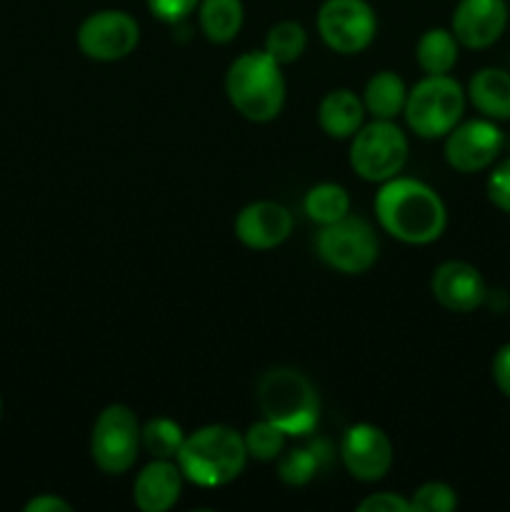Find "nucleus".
<instances>
[{
	"label": "nucleus",
	"instance_id": "obj_1",
	"mask_svg": "<svg viewBox=\"0 0 510 512\" xmlns=\"http://www.w3.org/2000/svg\"><path fill=\"white\" fill-rule=\"evenodd\" d=\"M373 205L380 228L405 245H430L448 228L443 198L423 180L395 175L380 183Z\"/></svg>",
	"mask_w": 510,
	"mask_h": 512
},
{
	"label": "nucleus",
	"instance_id": "obj_2",
	"mask_svg": "<svg viewBox=\"0 0 510 512\" xmlns=\"http://www.w3.org/2000/svg\"><path fill=\"white\" fill-rule=\"evenodd\" d=\"M248 458L243 433L230 425L213 423L185 435L175 463L188 483L198 488H223L243 473Z\"/></svg>",
	"mask_w": 510,
	"mask_h": 512
},
{
	"label": "nucleus",
	"instance_id": "obj_3",
	"mask_svg": "<svg viewBox=\"0 0 510 512\" xmlns=\"http://www.w3.org/2000/svg\"><path fill=\"white\" fill-rule=\"evenodd\" d=\"M225 95L245 120L270 123L283 113L285 105L283 65L265 50L238 55L225 73Z\"/></svg>",
	"mask_w": 510,
	"mask_h": 512
},
{
	"label": "nucleus",
	"instance_id": "obj_4",
	"mask_svg": "<svg viewBox=\"0 0 510 512\" xmlns=\"http://www.w3.org/2000/svg\"><path fill=\"white\" fill-rule=\"evenodd\" d=\"M258 405L265 420L285 435L313 433L320 418V400L313 383L295 368H270L258 380Z\"/></svg>",
	"mask_w": 510,
	"mask_h": 512
},
{
	"label": "nucleus",
	"instance_id": "obj_5",
	"mask_svg": "<svg viewBox=\"0 0 510 512\" xmlns=\"http://www.w3.org/2000/svg\"><path fill=\"white\" fill-rule=\"evenodd\" d=\"M465 95L463 85L450 75H425L408 90L405 100V123L418 138H445L463 120Z\"/></svg>",
	"mask_w": 510,
	"mask_h": 512
},
{
	"label": "nucleus",
	"instance_id": "obj_6",
	"mask_svg": "<svg viewBox=\"0 0 510 512\" xmlns=\"http://www.w3.org/2000/svg\"><path fill=\"white\" fill-rule=\"evenodd\" d=\"M408 135L395 120H373L350 138V168L368 183H385L408 163Z\"/></svg>",
	"mask_w": 510,
	"mask_h": 512
},
{
	"label": "nucleus",
	"instance_id": "obj_7",
	"mask_svg": "<svg viewBox=\"0 0 510 512\" xmlns=\"http://www.w3.org/2000/svg\"><path fill=\"white\" fill-rule=\"evenodd\" d=\"M140 425L133 408L123 403L105 405L90 433V455L105 475H123L135 465L140 453Z\"/></svg>",
	"mask_w": 510,
	"mask_h": 512
},
{
	"label": "nucleus",
	"instance_id": "obj_8",
	"mask_svg": "<svg viewBox=\"0 0 510 512\" xmlns=\"http://www.w3.org/2000/svg\"><path fill=\"white\" fill-rule=\"evenodd\" d=\"M378 235L373 225L358 215H345L343 220L320 225L315 238V253L328 268L343 275H363L378 260Z\"/></svg>",
	"mask_w": 510,
	"mask_h": 512
},
{
	"label": "nucleus",
	"instance_id": "obj_9",
	"mask_svg": "<svg viewBox=\"0 0 510 512\" xmlns=\"http://www.w3.org/2000/svg\"><path fill=\"white\" fill-rule=\"evenodd\" d=\"M315 25L320 40L340 55L363 53L378 33V18L368 0H323Z\"/></svg>",
	"mask_w": 510,
	"mask_h": 512
},
{
	"label": "nucleus",
	"instance_id": "obj_10",
	"mask_svg": "<svg viewBox=\"0 0 510 512\" xmlns=\"http://www.w3.org/2000/svg\"><path fill=\"white\" fill-rule=\"evenodd\" d=\"M75 40L85 58L98 60V63H115V60L128 58L138 48L140 25L125 10H98L80 23Z\"/></svg>",
	"mask_w": 510,
	"mask_h": 512
},
{
	"label": "nucleus",
	"instance_id": "obj_11",
	"mask_svg": "<svg viewBox=\"0 0 510 512\" xmlns=\"http://www.w3.org/2000/svg\"><path fill=\"white\" fill-rule=\"evenodd\" d=\"M505 135L498 128V123L490 118H473L460 120L448 135H445L443 155L445 163L458 173H480L488 170L498 160L503 150Z\"/></svg>",
	"mask_w": 510,
	"mask_h": 512
},
{
	"label": "nucleus",
	"instance_id": "obj_12",
	"mask_svg": "<svg viewBox=\"0 0 510 512\" xmlns=\"http://www.w3.org/2000/svg\"><path fill=\"white\" fill-rule=\"evenodd\" d=\"M340 460L360 483H378L393 465V443L373 423L350 425L340 440Z\"/></svg>",
	"mask_w": 510,
	"mask_h": 512
},
{
	"label": "nucleus",
	"instance_id": "obj_13",
	"mask_svg": "<svg viewBox=\"0 0 510 512\" xmlns=\"http://www.w3.org/2000/svg\"><path fill=\"white\" fill-rule=\"evenodd\" d=\"M510 8L505 0H460L453 10L450 30L460 48L485 50L503 38Z\"/></svg>",
	"mask_w": 510,
	"mask_h": 512
},
{
	"label": "nucleus",
	"instance_id": "obj_14",
	"mask_svg": "<svg viewBox=\"0 0 510 512\" xmlns=\"http://www.w3.org/2000/svg\"><path fill=\"white\" fill-rule=\"evenodd\" d=\"M430 293L450 313H473L488 298L480 270L465 260H445L433 270Z\"/></svg>",
	"mask_w": 510,
	"mask_h": 512
},
{
	"label": "nucleus",
	"instance_id": "obj_15",
	"mask_svg": "<svg viewBox=\"0 0 510 512\" xmlns=\"http://www.w3.org/2000/svg\"><path fill=\"white\" fill-rule=\"evenodd\" d=\"M293 233V213L275 200H255L235 218V238L250 250H273Z\"/></svg>",
	"mask_w": 510,
	"mask_h": 512
},
{
	"label": "nucleus",
	"instance_id": "obj_16",
	"mask_svg": "<svg viewBox=\"0 0 510 512\" xmlns=\"http://www.w3.org/2000/svg\"><path fill=\"white\" fill-rule=\"evenodd\" d=\"M183 470L175 460L153 458L138 473L133 485V503L140 512H168L183 493Z\"/></svg>",
	"mask_w": 510,
	"mask_h": 512
},
{
	"label": "nucleus",
	"instance_id": "obj_17",
	"mask_svg": "<svg viewBox=\"0 0 510 512\" xmlns=\"http://www.w3.org/2000/svg\"><path fill=\"white\" fill-rule=\"evenodd\" d=\"M365 120V105L350 88H335L325 93L318 105V123L328 138H353Z\"/></svg>",
	"mask_w": 510,
	"mask_h": 512
},
{
	"label": "nucleus",
	"instance_id": "obj_18",
	"mask_svg": "<svg viewBox=\"0 0 510 512\" xmlns=\"http://www.w3.org/2000/svg\"><path fill=\"white\" fill-rule=\"evenodd\" d=\"M470 105L483 118L510 120V73L503 68H480L470 78L468 90Z\"/></svg>",
	"mask_w": 510,
	"mask_h": 512
},
{
	"label": "nucleus",
	"instance_id": "obj_19",
	"mask_svg": "<svg viewBox=\"0 0 510 512\" xmlns=\"http://www.w3.org/2000/svg\"><path fill=\"white\" fill-rule=\"evenodd\" d=\"M360 98H363L365 113L373 115V120H395L405 110L408 85L393 70H380L373 78H368Z\"/></svg>",
	"mask_w": 510,
	"mask_h": 512
},
{
	"label": "nucleus",
	"instance_id": "obj_20",
	"mask_svg": "<svg viewBox=\"0 0 510 512\" xmlns=\"http://www.w3.org/2000/svg\"><path fill=\"white\" fill-rule=\"evenodd\" d=\"M243 0H200L198 23L210 43L225 45L238 38L243 28Z\"/></svg>",
	"mask_w": 510,
	"mask_h": 512
},
{
	"label": "nucleus",
	"instance_id": "obj_21",
	"mask_svg": "<svg viewBox=\"0 0 510 512\" xmlns=\"http://www.w3.org/2000/svg\"><path fill=\"white\" fill-rule=\"evenodd\" d=\"M460 55V43L453 30L430 28L415 45V60L425 75H450Z\"/></svg>",
	"mask_w": 510,
	"mask_h": 512
},
{
	"label": "nucleus",
	"instance_id": "obj_22",
	"mask_svg": "<svg viewBox=\"0 0 510 512\" xmlns=\"http://www.w3.org/2000/svg\"><path fill=\"white\" fill-rule=\"evenodd\" d=\"M303 210L318 225L338 223L350 215V195L338 183H318L305 193Z\"/></svg>",
	"mask_w": 510,
	"mask_h": 512
},
{
	"label": "nucleus",
	"instance_id": "obj_23",
	"mask_svg": "<svg viewBox=\"0 0 510 512\" xmlns=\"http://www.w3.org/2000/svg\"><path fill=\"white\" fill-rule=\"evenodd\" d=\"M185 443V433L175 420L150 418L140 430V445L148 455L160 460H175Z\"/></svg>",
	"mask_w": 510,
	"mask_h": 512
},
{
	"label": "nucleus",
	"instance_id": "obj_24",
	"mask_svg": "<svg viewBox=\"0 0 510 512\" xmlns=\"http://www.w3.org/2000/svg\"><path fill=\"white\" fill-rule=\"evenodd\" d=\"M308 48V33L295 20H280L265 35L263 50L280 65H290L300 58Z\"/></svg>",
	"mask_w": 510,
	"mask_h": 512
},
{
	"label": "nucleus",
	"instance_id": "obj_25",
	"mask_svg": "<svg viewBox=\"0 0 510 512\" xmlns=\"http://www.w3.org/2000/svg\"><path fill=\"white\" fill-rule=\"evenodd\" d=\"M320 465H323V455H320L318 445L283 450L278 458V478L290 488H300V485H308L315 478Z\"/></svg>",
	"mask_w": 510,
	"mask_h": 512
},
{
	"label": "nucleus",
	"instance_id": "obj_26",
	"mask_svg": "<svg viewBox=\"0 0 510 512\" xmlns=\"http://www.w3.org/2000/svg\"><path fill=\"white\" fill-rule=\"evenodd\" d=\"M243 440L250 458L268 463V460L280 458V453L285 450V440H288V435H285L278 425H273L270 420L263 418L245 430Z\"/></svg>",
	"mask_w": 510,
	"mask_h": 512
},
{
	"label": "nucleus",
	"instance_id": "obj_27",
	"mask_svg": "<svg viewBox=\"0 0 510 512\" xmlns=\"http://www.w3.org/2000/svg\"><path fill=\"white\" fill-rule=\"evenodd\" d=\"M458 508V493L448 483L430 480L410 498V512H453Z\"/></svg>",
	"mask_w": 510,
	"mask_h": 512
},
{
	"label": "nucleus",
	"instance_id": "obj_28",
	"mask_svg": "<svg viewBox=\"0 0 510 512\" xmlns=\"http://www.w3.org/2000/svg\"><path fill=\"white\" fill-rule=\"evenodd\" d=\"M485 193L488 200L498 210L510 215V158L500 160L488 175V183H485Z\"/></svg>",
	"mask_w": 510,
	"mask_h": 512
},
{
	"label": "nucleus",
	"instance_id": "obj_29",
	"mask_svg": "<svg viewBox=\"0 0 510 512\" xmlns=\"http://www.w3.org/2000/svg\"><path fill=\"white\" fill-rule=\"evenodd\" d=\"M148 3V10L158 20L170 25H178L188 18L193 10H198L200 0H145Z\"/></svg>",
	"mask_w": 510,
	"mask_h": 512
},
{
	"label": "nucleus",
	"instance_id": "obj_30",
	"mask_svg": "<svg viewBox=\"0 0 510 512\" xmlns=\"http://www.w3.org/2000/svg\"><path fill=\"white\" fill-rule=\"evenodd\" d=\"M358 512H410V500L398 493H373L360 500Z\"/></svg>",
	"mask_w": 510,
	"mask_h": 512
},
{
	"label": "nucleus",
	"instance_id": "obj_31",
	"mask_svg": "<svg viewBox=\"0 0 510 512\" xmlns=\"http://www.w3.org/2000/svg\"><path fill=\"white\" fill-rule=\"evenodd\" d=\"M493 380L500 393L510 398V343L500 345L493 358Z\"/></svg>",
	"mask_w": 510,
	"mask_h": 512
},
{
	"label": "nucleus",
	"instance_id": "obj_32",
	"mask_svg": "<svg viewBox=\"0 0 510 512\" xmlns=\"http://www.w3.org/2000/svg\"><path fill=\"white\" fill-rule=\"evenodd\" d=\"M23 510L25 512H70L73 510V505H70L68 500L58 498V495L43 493V495H35L33 500H28Z\"/></svg>",
	"mask_w": 510,
	"mask_h": 512
},
{
	"label": "nucleus",
	"instance_id": "obj_33",
	"mask_svg": "<svg viewBox=\"0 0 510 512\" xmlns=\"http://www.w3.org/2000/svg\"><path fill=\"white\" fill-rule=\"evenodd\" d=\"M0 418H3V398H0Z\"/></svg>",
	"mask_w": 510,
	"mask_h": 512
}]
</instances>
